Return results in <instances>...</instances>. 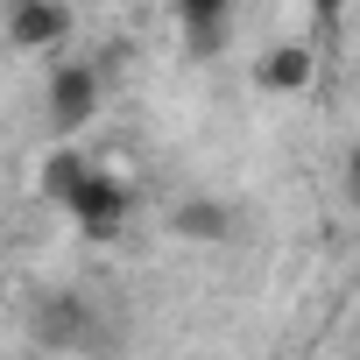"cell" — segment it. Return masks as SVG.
<instances>
[{
	"mask_svg": "<svg viewBox=\"0 0 360 360\" xmlns=\"http://www.w3.org/2000/svg\"><path fill=\"white\" fill-rule=\"evenodd\" d=\"M169 233L176 240H205V248H219V240H233V212L219 205V198H184L169 212Z\"/></svg>",
	"mask_w": 360,
	"mask_h": 360,
	"instance_id": "5b68a950",
	"label": "cell"
},
{
	"mask_svg": "<svg viewBox=\"0 0 360 360\" xmlns=\"http://www.w3.org/2000/svg\"><path fill=\"white\" fill-rule=\"evenodd\" d=\"M29 339L50 346V353H92V346H106L113 332L99 325V311H92L85 297H43V304L29 311Z\"/></svg>",
	"mask_w": 360,
	"mask_h": 360,
	"instance_id": "6da1fadb",
	"label": "cell"
},
{
	"mask_svg": "<svg viewBox=\"0 0 360 360\" xmlns=\"http://www.w3.org/2000/svg\"><path fill=\"white\" fill-rule=\"evenodd\" d=\"M85 169H92V162H85L78 148H50V162H43V176H36V191H43L50 205H71V191L85 184Z\"/></svg>",
	"mask_w": 360,
	"mask_h": 360,
	"instance_id": "52a82bcc",
	"label": "cell"
},
{
	"mask_svg": "<svg viewBox=\"0 0 360 360\" xmlns=\"http://www.w3.org/2000/svg\"><path fill=\"white\" fill-rule=\"evenodd\" d=\"M64 36H71L64 0H8V43L15 50H57Z\"/></svg>",
	"mask_w": 360,
	"mask_h": 360,
	"instance_id": "277c9868",
	"label": "cell"
},
{
	"mask_svg": "<svg viewBox=\"0 0 360 360\" xmlns=\"http://www.w3.org/2000/svg\"><path fill=\"white\" fill-rule=\"evenodd\" d=\"M311 71H318L311 43H283V50H269V57L255 64V85H262V92H304Z\"/></svg>",
	"mask_w": 360,
	"mask_h": 360,
	"instance_id": "8992f818",
	"label": "cell"
},
{
	"mask_svg": "<svg viewBox=\"0 0 360 360\" xmlns=\"http://www.w3.org/2000/svg\"><path fill=\"white\" fill-rule=\"evenodd\" d=\"M92 113H99V71L92 64H57L50 71V127L78 134Z\"/></svg>",
	"mask_w": 360,
	"mask_h": 360,
	"instance_id": "3957f363",
	"label": "cell"
},
{
	"mask_svg": "<svg viewBox=\"0 0 360 360\" xmlns=\"http://www.w3.org/2000/svg\"><path fill=\"white\" fill-rule=\"evenodd\" d=\"M339 8H346V0H318V22H339Z\"/></svg>",
	"mask_w": 360,
	"mask_h": 360,
	"instance_id": "30bf717a",
	"label": "cell"
},
{
	"mask_svg": "<svg viewBox=\"0 0 360 360\" xmlns=\"http://www.w3.org/2000/svg\"><path fill=\"white\" fill-rule=\"evenodd\" d=\"M226 8H233V0H176L191 50H219V22H226Z\"/></svg>",
	"mask_w": 360,
	"mask_h": 360,
	"instance_id": "ba28073f",
	"label": "cell"
},
{
	"mask_svg": "<svg viewBox=\"0 0 360 360\" xmlns=\"http://www.w3.org/2000/svg\"><path fill=\"white\" fill-rule=\"evenodd\" d=\"M346 205H353V212H360V148H353V155H346Z\"/></svg>",
	"mask_w": 360,
	"mask_h": 360,
	"instance_id": "9c48e42d",
	"label": "cell"
},
{
	"mask_svg": "<svg viewBox=\"0 0 360 360\" xmlns=\"http://www.w3.org/2000/svg\"><path fill=\"white\" fill-rule=\"evenodd\" d=\"M127 205H134V191L120 184V176H106V169H85V184L71 191V219H78L85 240H120Z\"/></svg>",
	"mask_w": 360,
	"mask_h": 360,
	"instance_id": "7a4b0ae2",
	"label": "cell"
}]
</instances>
